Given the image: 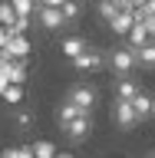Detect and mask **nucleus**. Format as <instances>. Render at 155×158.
<instances>
[{
  "label": "nucleus",
  "instance_id": "obj_1",
  "mask_svg": "<svg viewBox=\"0 0 155 158\" xmlns=\"http://www.w3.org/2000/svg\"><path fill=\"white\" fill-rule=\"evenodd\" d=\"M66 102H73L79 112H89V115H93V109H96V102H99V92H96V86H89V82H73V86L66 89Z\"/></svg>",
  "mask_w": 155,
  "mask_h": 158
},
{
  "label": "nucleus",
  "instance_id": "obj_2",
  "mask_svg": "<svg viewBox=\"0 0 155 158\" xmlns=\"http://www.w3.org/2000/svg\"><path fill=\"white\" fill-rule=\"evenodd\" d=\"M106 66L116 73V76H132V69L139 66L136 63V49L132 46H116L106 53Z\"/></svg>",
  "mask_w": 155,
  "mask_h": 158
},
{
  "label": "nucleus",
  "instance_id": "obj_3",
  "mask_svg": "<svg viewBox=\"0 0 155 158\" xmlns=\"http://www.w3.org/2000/svg\"><path fill=\"white\" fill-rule=\"evenodd\" d=\"M63 135L73 142V145H79V142H86L89 135H93V115L89 112H79L73 122H69L66 128H63Z\"/></svg>",
  "mask_w": 155,
  "mask_h": 158
},
{
  "label": "nucleus",
  "instance_id": "obj_4",
  "mask_svg": "<svg viewBox=\"0 0 155 158\" xmlns=\"http://www.w3.org/2000/svg\"><path fill=\"white\" fill-rule=\"evenodd\" d=\"M37 23L40 30H46V33H59L63 27H69L66 20H63V13H59V7H37Z\"/></svg>",
  "mask_w": 155,
  "mask_h": 158
},
{
  "label": "nucleus",
  "instance_id": "obj_5",
  "mask_svg": "<svg viewBox=\"0 0 155 158\" xmlns=\"http://www.w3.org/2000/svg\"><path fill=\"white\" fill-rule=\"evenodd\" d=\"M69 63H73V69H79V73H96V69H102V63H106V53L89 46V49H83L79 56H73Z\"/></svg>",
  "mask_w": 155,
  "mask_h": 158
},
{
  "label": "nucleus",
  "instance_id": "obj_6",
  "mask_svg": "<svg viewBox=\"0 0 155 158\" xmlns=\"http://www.w3.org/2000/svg\"><path fill=\"white\" fill-rule=\"evenodd\" d=\"M112 122H116L122 132L136 128V125H139V115H136V109H132V102H126V99H116V102H112Z\"/></svg>",
  "mask_w": 155,
  "mask_h": 158
},
{
  "label": "nucleus",
  "instance_id": "obj_7",
  "mask_svg": "<svg viewBox=\"0 0 155 158\" xmlns=\"http://www.w3.org/2000/svg\"><path fill=\"white\" fill-rule=\"evenodd\" d=\"M7 56L10 59H20V63H30V53H33V43H30V36L27 33H10V40H7Z\"/></svg>",
  "mask_w": 155,
  "mask_h": 158
},
{
  "label": "nucleus",
  "instance_id": "obj_8",
  "mask_svg": "<svg viewBox=\"0 0 155 158\" xmlns=\"http://www.w3.org/2000/svg\"><path fill=\"white\" fill-rule=\"evenodd\" d=\"M0 73H3L10 82H17V86H23V82H27V63H20V59L3 56V59H0Z\"/></svg>",
  "mask_w": 155,
  "mask_h": 158
},
{
  "label": "nucleus",
  "instance_id": "obj_9",
  "mask_svg": "<svg viewBox=\"0 0 155 158\" xmlns=\"http://www.w3.org/2000/svg\"><path fill=\"white\" fill-rule=\"evenodd\" d=\"M132 23H136V17H132V10H116V17L106 20V27L116 33V36H126L129 30H132Z\"/></svg>",
  "mask_w": 155,
  "mask_h": 158
},
{
  "label": "nucleus",
  "instance_id": "obj_10",
  "mask_svg": "<svg viewBox=\"0 0 155 158\" xmlns=\"http://www.w3.org/2000/svg\"><path fill=\"white\" fill-rule=\"evenodd\" d=\"M139 92H142V86H139L132 76H119V79H116V99H126V102H132Z\"/></svg>",
  "mask_w": 155,
  "mask_h": 158
},
{
  "label": "nucleus",
  "instance_id": "obj_11",
  "mask_svg": "<svg viewBox=\"0 0 155 158\" xmlns=\"http://www.w3.org/2000/svg\"><path fill=\"white\" fill-rule=\"evenodd\" d=\"M132 109H136L139 122H145V118H152V115H155V99L149 96V92H139V96L132 99Z\"/></svg>",
  "mask_w": 155,
  "mask_h": 158
},
{
  "label": "nucleus",
  "instance_id": "obj_12",
  "mask_svg": "<svg viewBox=\"0 0 155 158\" xmlns=\"http://www.w3.org/2000/svg\"><path fill=\"white\" fill-rule=\"evenodd\" d=\"M149 40H152V36H149V30L142 27V23H132V30H129V33H126V46L139 49V46H145Z\"/></svg>",
  "mask_w": 155,
  "mask_h": 158
},
{
  "label": "nucleus",
  "instance_id": "obj_13",
  "mask_svg": "<svg viewBox=\"0 0 155 158\" xmlns=\"http://www.w3.org/2000/svg\"><path fill=\"white\" fill-rule=\"evenodd\" d=\"M59 49H63V56H66V59H73V56H79L83 49H89V43L83 36H66L63 43H59Z\"/></svg>",
  "mask_w": 155,
  "mask_h": 158
},
{
  "label": "nucleus",
  "instance_id": "obj_14",
  "mask_svg": "<svg viewBox=\"0 0 155 158\" xmlns=\"http://www.w3.org/2000/svg\"><path fill=\"white\" fill-rule=\"evenodd\" d=\"M136 63H139L142 69H155V40H149L145 46L136 49Z\"/></svg>",
  "mask_w": 155,
  "mask_h": 158
},
{
  "label": "nucleus",
  "instance_id": "obj_15",
  "mask_svg": "<svg viewBox=\"0 0 155 158\" xmlns=\"http://www.w3.org/2000/svg\"><path fill=\"white\" fill-rule=\"evenodd\" d=\"M33 122H37L33 109H20V106H13V125H17L20 132H30V128H33Z\"/></svg>",
  "mask_w": 155,
  "mask_h": 158
},
{
  "label": "nucleus",
  "instance_id": "obj_16",
  "mask_svg": "<svg viewBox=\"0 0 155 158\" xmlns=\"http://www.w3.org/2000/svg\"><path fill=\"white\" fill-rule=\"evenodd\" d=\"M76 115H79V109L73 106V102H66V99H63V102L56 106V125H59V128H66Z\"/></svg>",
  "mask_w": 155,
  "mask_h": 158
},
{
  "label": "nucleus",
  "instance_id": "obj_17",
  "mask_svg": "<svg viewBox=\"0 0 155 158\" xmlns=\"http://www.w3.org/2000/svg\"><path fill=\"white\" fill-rule=\"evenodd\" d=\"M83 7H86V0H66V3L59 7V13H63L66 23H76V20L83 17Z\"/></svg>",
  "mask_w": 155,
  "mask_h": 158
},
{
  "label": "nucleus",
  "instance_id": "obj_18",
  "mask_svg": "<svg viewBox=\"0 0 155 158\" xmlns=\"http://www.w3.org/2000/svg\"><path fill=\"white\" fill-rule=\"evenodd\" d=\"M3 102H7V106H23V86H17V82H10L7 89H3Z\"/></svg>",
  "mask_w": 155,
  "mask_h": 158
},
{
  "label": "nucleus",
  "instance_id": "obj_19",
  "mask_svg": "<svg viewBox=\"0 0 155 158\" xmlns=\"http://www.w3.org/2000/svg\"><path fill=\"white\" fill-rule=\"evenodd\" d=\"M33 158H56V145L53 142H46V138H40V142H33Z\"/></svg>",
  "mask_w": 155,
  "mask_h": 158
},
{
  "label": "nucleus",
  "instance_id": "obj_20",
  "mask_svg": "<svg viewBox=\"0 0 155 158\" xmlns=\"http://www.w3.org/2000/svg\"><path fill=\"white\" fill-rule=\"evenodd\" d=\"M0 158H33V148L30 145H10L0 152Z\"/></svg>",
  "mask_w": 155,
  "mask_h": 158
},
{
  "label": "nucleus",
  "instance_id": "obj_21",
  "mask_svg": "<svg viewBox=\"0 0 155 158\" xmlns=\"http://www.w3.org/2000/svg\"><path fill=\"white\" fill-rule=\"evenodd\" d=\"M13 20H17V10L10 0H0V27H13Z\"/></svg>",
  "mask_w": 155,
  "mask_h": 158
},
{
  "label": "nucleus",
  "instance_id": "obj_22",
  "mask_svg": "<svg viewBox=\"0 0 155 158\" xmlns=\"http://www.w3.org/2000/svg\"><path fill=\"white\" fill-rule=\"evenodd\" d=\"M13 10H17V17H33L37 13V0H10Z\"/></svg>",
  "mask_w": 155,
  "mask_h": 158
},
{
  "label": "nucleus",
  "instance_id": "obj_23",
  "mask_svg": "<svg viewBox=\"0 0 155 158\" xmlns=\"http://www.w3.org/2000/svg\"><path fill=\"white\" fill-rule=\"evenodd\" d=\"M116 10H122V7H119V3H102V0L96 3V13H99V20H112V17H116Z\"/></svg>",
  "mask_w": 155,
  "mask_h": 158
},
{
  "label": "nucleus",
  "instance_id": "obj_24",
  "mask_svg": "<svg viewBox=\"0 0 155 158\" xmlns=\"http://www.w3.org/2000/svg\"><path fill=\"white\" fill-rule=\"evenodd\" d=\"M27 30H30V17H17L13 27H10V33H27Z\"/></svg>",
  "mask_w": 155,
  "mask_h": 158
},
{
  "label": "nucleus",
  "instance_id": "obj_25",
  "mask_svg": "<svg viewBox=\"0 0 155 158\" xmlns=\"http://www.w3.org/2000/svg\"><path fill=\"white\" fill-rule=\"evenodd\" d=\"M139 23H142V27L149 30V36L155 40V13H149V17H142V20H139Z\"/></svg>",
  "mask_w": 155,
  "mask_h": 158
},
{
  "label": "nucleus",
  "instance_id": "obj_26",
  "mask_svg": "<svg viewBox=\"0 0 155 158\" xmlns=\"http://www.w3.org/2000/svg\"><path fill=\"white\" fill-rule=\"evenodd\" d=\"M66 0H37V7H63Z\"/></svg>",
  "mask_w": 155,
  "mask_h": 158
},
{
  "label": "nucleus",
  "instance_id": "obj_27",
  "mask_svg": "<svg viewBox=\"0 0 155 158\" xmlns=\"http://www.w3.org/2000/svg\"><path fill=\"white\" fill-rule=\"evenodd\" d=\"M7 40H10V27H0V49L7 46Z\"/></svg>",
  "mask_w": 155,
  "mask_h": 158
},
{
  "label": "nucleus",
  "instance_id": "obj_28",
  "mask_svg": "<svg viewBox=\"0 0 155 158\" xmlns=\"http://www.w3.org/2000/svg\"><path fill=\"white\" fill-rule=\"evenodd\" d=\"M139 10H142L145 17H149V13H155V0H145V3H142V7H139Z\"/></svg>",
  "mask_w": 155,
  "mask_h": 158
},
{
  "label": "nucleus",
  "instance_id": "obj_29",
  "mask_svg": "<svg viewBox=\"0 0 155 158\" xmlns=\"http://www.w3.org/2000/svg\"><path fill=\"white\" fill-rule=\"evenodd\" d=\"M7 86H10V79L3 76V73H0V96H3V89H7Z\"/></svg>",
  "mask_w": 155,
  "mask_h": 158
},
{
  "label": "nucleus",
  "instance_id": "obj_30",
  "mask_svg": "<svg viewBox=\"0 0 155 158\" xmlns=\"http://www.w3.org/2000/svg\"><path fill=\"white\" fill-rule=\"evenodd\" d=\"M56 158H73V155H69V152H56Z\"/></svg>",
  "mask_w": 155,
  "mask_h": 158
},
{
  "label": "nucleus",
  "instance_id": "obj_31",
  "mask_svg": "<svg viewBox=\"0 0 155 158\" xmlns=\"http://www.w3.org/2000/svg\"><path fill=\"white\" fill-rule=\"evenodd\" d=\"M102 3H119V7H122V0H102Z\"/></svg>",
  "mask_w": 155,
  "mask_h": 158
},
{
  "label": "nucleus",
  "instance_id": "obj_32",
  "mask_svg": "<svg viewBox=\"0 0 155 158\" xmlns=\"http://www.w3.org/2000/svg\"><path fill=\"white\" fill-rule=\"evenodd\" d=\"M122 10H126V0H122Z\"/></svg>",
  "mask_w": 155,
  "mask_h": 158
},
{
  "label": "nucleus",
  "instance_id": "obj_33",
  "mask_svg": "<svg viewBox=\"0 0 155 158\" xmlns=\"http://www.w3.org/2000/svg\"><path fill=\"white\" fill-rule=\"evenodd\" d=\"M149 158H155V155H149Z\"/></svg>",
  "mask_w": 155,
  "mask_h": 158
},
{
  "label": "nucleus",
  "instance_id": "obj_34",
  "mask_svg": "<svg viewBox=\"0 0 155 158\" xmlns=\"http://www.w3.org/2000/svg\"><path fill=\"white\" fill-rule=\"evenodd\" d=\"M152 118H155V115H152Z\"/></svg>",
  "mask_w": 155,
  "mask_h": 158
}]
</instances>
